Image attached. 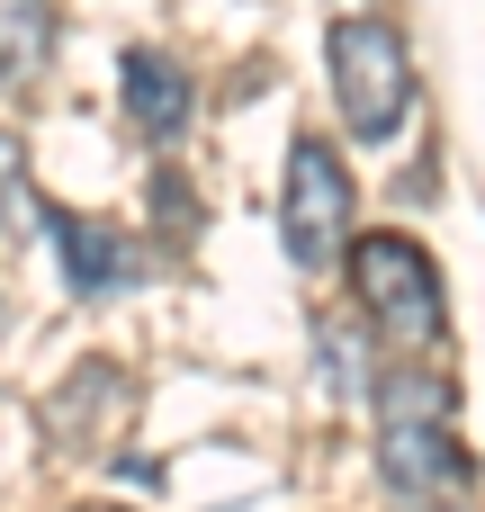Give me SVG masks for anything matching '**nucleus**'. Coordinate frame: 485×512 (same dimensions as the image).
<instances>
[{
  "label": "nucleus",
  "mask_w": 485,
  "mask_h": 512,
  "mask_svg": "<svg viewBox=\"0 0 485 512\" xmlns=\"http://www.w3.org/2000/svg\"><path fill=\"white\" fill-rule=\"evenodd\" d=\"M279 243H288V261H297L306 279L351 252V171H342V153H333L324 135H297V153H288Z\"/></svg>",
  "instance_id": "obj_4"
},
{
  "label": "nucleus",
  "mask_w": 485,
  "mask_h": 512,
  "mask_svg": "<svg viewBox=\"0 0 485 512\" xmlns=\"http://www.w3.org/2000/svg\"><path fill=\"white\" fill-rule=\"evenodd\" d=\"M54 54V0H0V90L36 81Z\"/></svg>",
  "instance_id": "obj_7"
},
{
  "label": "nucleus",
  "mask_w": 485,
  "mask_h": 512,
  "mask_svg": "<svg viewBox=\"0 0 485 512\" xmlns=\"http://www.w3.org/2000/svg\"><path fill=\"white\" fill-rule=\"evenodd\" d=\"M18 189V135H0V198Z\"/></svg>",
  "instance_id": "obj_8"
},
{
  "label": "nucleus",
  "mask_w": 485,
  "mask_h": 512,
  "mask_svg": "<svg viewBox=\"0 0 485 512\" xmlns=\"http://www.w3.org/2000/svg\"><path fill=\"white\" fill-rule=\"evenodd\" d=\"M117 90H126V117L144 126V135H180L189 126V72L171 63V54H126V72H117Z\"/></svg>",
  "instance_id": "obj_6"
},
{
  "label": "nucleus",
  "mask_w": 485,
  "mask_h": 512,
  "mask_svg": "<svg viewBox=\"0 0 485 512\" xmlns=\"http://www.w3.org/2000/svg\"><path fill=\"white\" fill-rule=\"evenodd\" d=\"M54 243H63V270H72V288L81 297H99V288H126L144 261H135V243L117 234V225H99V216H63L54 207Z\"/></svg>",
  "instance_id": "obj_5"
},
{
  "label": "nucleus",
  "mask_w": 485,
  "mask_h": 512,
  "mask_svg": "<svg viewBox=\"0 0 485 512\" xmlns=\"http://www.w3.org/2000/svg\"><path fill=\"white\" fill-rule=\"evenodd\" d=\"M324 63H333V99H342L351 135L387 144L405 126V108H414V54H405V36L387 18H333Z\"/></svg>",
  "instance_id": "obj_3"
},
{
  "label": "nucleus",
  "mask_w": 485,
  "mask_h": 512,
  "mask_svg": "<svg viewBox=\"0 0 485 512\" xmlns=\"http://www.w3.org/2000/svg\"><path fill=\"white\" fill-rule=\"evenodd\" d=\"M90 512H117V504H90Z\"/></svg>",
  "instance_id": "obj_9"
},
{
  "label": "nucleus",
  "mask_w": 485,
  "mask_h": 512,
  "mask_svg": "<svg viewBox=\"0 0 485 512\" xmlns=\"http://www.w3.org/2000/svg\"><path fill=\"white\" fill-rule=\"evenodd\" d=\"M459 396L441 369H387L378 378V468L405 504H441L468 486V459H459Z\"/></svg>",
  "instance_id": "obj_1"
},
{
  "label": "nucleus",
  "mask_w": 485,
  "mask_h": 512,
  "mask_svg": "<svg viewBox=\"0 0 485 512\" xmlns=\"http://www.w3.org/2000/svg\"><path fill=\"white\" fill-rule=\"evenodd\" d=\"M351 288H360V315L396 342V351H441L450 333V297H441V270L414 234H360L351 252Z\"/></svg>",
  "instance_id": "obj_2"
}]
</instances>
